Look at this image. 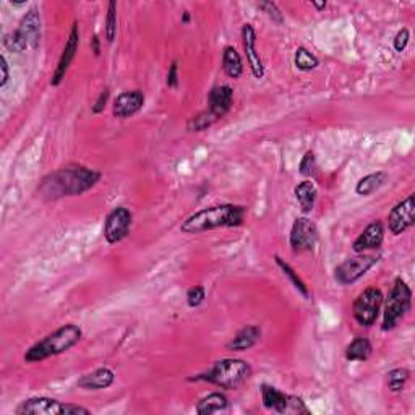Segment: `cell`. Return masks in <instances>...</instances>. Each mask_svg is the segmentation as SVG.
<instances>
[{"label":"cell","instance_id":"obj_1","mask_svg":"<svg viewBox=\"0 0 415 415\" xmlns=\"http://www.w3.org/2000/svg\"><path fill=\"white\" fill-rule=\"evenodd\" d=\"M101 172L81 164H69L42 178L40 193L46 200H60L64 196H80L98 185Z\"/></svg>","mask_w":415,"mask_h":415},{"label":"cell","instance_id":"obj_3","mask_svg":"<svg viewBox=\"0 0 415 415\" xmlns=\"http://www.w3.org/2000/svg\"><path fill=\"white\" fill-rule=\"evenodd\" d=\"M83 337V331L76 325H65L57 328L56 331L42 337L37 342H35L30 349L26 350L25 359L26 364H37V362H44L51 357L60 355L64 352H69L71 347H75Z\"/></svg>","mask_w":415,"mask_h":415},{"label":"cell","instance_id":"obj_11","mask_svg":"<svg viewBox=\"0 0 415 415\" xmlns=\"http://www.w3.org/2000/svg\"><path fill=\"white\" fill-rule=\"evenodd\" d=\"M133 223V214L125 206H117L108 214L104 221V239L110 245H115L127 237Z\"/></svg>","mask_w":415,"mask_h":415},{"label":"cell","instance_id":"obj_31","mask_svg":"<svg viewBox=\"0 0 415 415\" xmlns=\"http://www.w3.org/2000/svg\"><path fill=\"white\" fill-rule=\"evenodd\" d=\"M298 172L303 177H313L316 173V158L313 151H307L303 154L300 164H298Z\"/></svg>","mask_w":415,"mask_h":415},{"label":"cell","instance_id":"obj_24","mask_svg":"<svg viewBox=\"0 0 415 415\" xmlns=\"http://www.w3.org/2000/svg\"><path fill=\"white\" fill-rule=\"evenodd\" d=\"M386 178H388V173L383 171H376L371 172L369 176L362 177L355 185V193L360 196H370L371 193H375L376 190H380L381 187L384 185Z\"/></svg>","mask_w":415,"mask_h":415},{"label":"cell","instance_id":"obj_21","mask_svg":"<svg viewBox=\"0 0 415 415\" xmlns=\"http://www.w3.org/2000/svg\"><path fill=\"white\" fill-rule=\"evenodd\" d=\"M294 195H296V200L303 213L305 214L312 213L313 208H315L316 198H318V190H316L315 183H313L312 180L300 182L296 188H294Z\"/></svg>","mask_w":415,"mask_h":415},{"label":"cell","instance_id":"obj_8","mask_svg":"<svg viewBox=\"0 0 415 415\" xmlns=\"http://www.w3.org/2000/svg\"><path fill=\"white\" fill-rule=\"evenodd\" d=\"M383 305V294L378 287H366L359 294L352 305V315L360 326L370 328L378 318L380 308Z\"/></svg>","mask_w":415,"mask_h":415},{"label":"cell","instance_id":"obj_17","mask_svg":"<svg viewBox=\"0 0 415 415\" xmlns=\"http://www.w3.org/2000/svg\"><path fill=\"white\" fill-rule=\"evenodd\" d=\"M234 104V91L228 85L214 86L213 90L210 91V96H208V112L216 120L223 119L226 114L229 112L230 108Z\"/></svg>","mask_w":415,"mask_h":415},{"label":"cell","instance_id":"obj_27","mask_svg":"<svg viewBox=\"0 0 415 415\" xmlns=\"http://www.w3.org/2000/svg\"><path fill=\"white\" fill-rule=\"evenodd\" d=\"M276 263H278V266L282 269V273L286 274V276H287L289 279H291L292 286L296 287V291H297V292H300L302 296L305 297V298H310V291H308L307 284L302 281V278L298 276V274L296 273V269H294V268L291 266V264L286 263L282 258H279V257H276Z\"/></svg>","mask_w":415,"mask_h":415},{"label":"cell","instance_id":"obj_15","mask_svg":"<svg viewBox=\"0 0 415 415\" xmlns=\"http://www.w3.org/2000/svg\"><path fill=\"white\" fill-rule=\"evenodd\" d=\"M242 42L250 70H252L255 78L262 80L264 76V64L257 49V31L250 23H245L242 26Z\"/></svg>","mask_w":415,"mask_h":415},{"label":"cell","instance_id":"obj_33","mask_svg":"<svg viewBox=\"0 0 415 415\" xmlns=\"http://www.w3.org/2000/svg\"><path fill=\"white\" fill-rule=\"evenodd\" d=\"M205 298H206V291L203 286H195V287L188 289V292H187L188 307H192V308L200 307L201 303L205 302Z\"/></svg>","mask_w":415,"mask_h":415},{"label":"cell","instance_id":"obj_18","mask_svg":"<svg viewBox=\"0 0 415 415\" xmlns=\"http://www.w3.org/2000/svg\"><path fill=\"white\" fill-rule=\"evenodd\" d=\"M383 240H384V226L381 221L376 219L373 223L366 226L364 232L354 240L352 250H354L355 253H365L369 252V250H378L381 248V245H383Z\"/></svg>","mask_w":415,"mask_h":415},{"label":"cell","instance_id":"obj_12","mask_svg":"<svg viewBox=\"0 0 415 415\" xmlns=\"http://www.w3.org/2000/svg\"><path fill=\"white\" fill-rule=\"evenodd\" d=\"M415 224V195H410L405 200L399 201L388 214V229L389 232L396 235L404 234L405 230Z\"/></svg>","mask_w":415,"mask_h":415},{"label":"cell","instance_id":"obj_35","mask_svg":"<svg viewBox=\"0 0 415 415\" xmlns=\"http://www.w3.org/2000/svg\"><path fill=\"white\" fill-rule=\"evenodd\" d=\"M109 101V90L105 88L101 91V94L98 96V99H96V103L93 104V108H91V112L93 114H101L103 110L105 109V104H108Z\"/></svg>","mask_w":415,"mask_h":415},{"label":"cell","instance_id":"obj_34","mask_svg":"<svg viewBox=\"0 0 415 415\" xmlns=\"http://www.w3.org/2000/svg\"><path fill=\"white\" fill-rule=\"evenodd\" d=\"M409 40H410V35H409V30H405V28H403V30L398 31V35L394 36V49L398 52H403L405 47H407L409 44Z\"/></svg>","mask_w":415,"mask_h":415},{"label":"cell","instance_id":"obj_36","mask_svg":"<svg viewBox=\"0 0 415 415\" xmlns=\"http://www.w3.org/2000/svg\"><path fill=\"white\" fill-rule=\"evenodd\" d=\"M0 70H2V80H0V88H6L8 80H10V69H8V62L6 56L0 57Z\"/></svg>","mask_w":415,"mask_h":415},{"label":"cell","instance_id":"obj_20","mask_svg":"<svg viewBox=\"0 0 415 415\" xmlns=\"http://www.w3.org/2000/svg\"><path fill=\"white\" fill-rule=\"evenodd\" d=\"M260 339H262V328L257 325L245 326L232 337V341L228 344V349L234 352L248 350L253 346H257Z\"/></svg>","mask_w":415,"mask_h":415},{"label":"cell","instance_id":"obj_10","mask_svg":"<svg viewBox=\"0 0 415 415\" xmlns=\"http://www.w3.org/2000/svg\"><path fill=\"white\" fill-rule=\"evenodd\" d=\"M318 228L312 219L297 218L294 221L291 234H289V245H291L294 253L312 252L318 244Z\"/></svg>","mask_w":415,"mask_h":415},{"label":"cell","instance_id":"obj_38","mask_svg":"<svg viewBox=\"0 0 415 415\" xmlns=\"http://www.w3.org/2000/svg\"><path fill=\"white\" fill-rule=\"evenodd\" d=\"M76 414H81V415H90L91 412L86 407H81V405H76V404H64V415H76Z\"/></svg>","mask_w":415,"mask_h":415},{"label":"cell","instance_id":"obj_4","mask_svg":"<svg viewBox=\"0 0 415 415\" xmlns=\"http://www.w3.org/2000/svg\"><path fill=\"white\" fill-rule=\"evenodd\" d=\"M252 376V366L242 359H221L205 373L196 375L193 380L208 381L221 389H239Z\"/></svg>","mask_w":415,"mask_h":415},{"label":"cell","instance_id":"obj_13","mask_svg":"<svg viewBox=\"0 0 415 415\" xmlns=\"http://www.w3.org/2000/svg\"><path fill=\"white\" fill-rule=\"evenodd\" d=\"M78 46H80L78 23H74V26H71V31L69 35V40H67L64 51H62L60 54L59 64H57L54 75H52V80H51L52 86H59L62 81H64L67 71H69L71 62H74L76 52H78Z\"/></svg>","mask_w":415,"mask_h":415},{"label":"cell","instance_id":"obj_6","mask_svg":"<svg viewBox=\"0 0 415 415\" xmlns=\"http://www.w3.org/2000/svg\"><path fill=\"white\" fill-rule=\"evenodd\" d=\"M41 42V15L36 8L28 10L22 18L20 25L6 40V46L13 52L35 51L40 47Z\"/></svg>","mask_w":415,"mask_h":415},{"label":"cell","instance_id":"obj_25","mask_svg":"<svg viewBox=\"0 0 415 415\" xmlns=\"http://www.w3.org/2000/svg\"><path fill=\"white\" fill-rule=\"evenodd\" d=\"M371 342L366 337H355L346 347V359L349 362H365L371 355Z\"/></svg>","mask_w":415,"mask_h":415},{"label":"cell","instance_id":"obj_32","mask_svg":"<svg viewBox=\"0 0 415 415\" xmlns=\"http://www.w3.org/2000/svg\"><path fill=\"white\" fill-rule=\"evenodd\" d=\"M257 7L263 13H266V17L271 18V20L274 23H278V25H281V23H284L282 13H281V10H279V7L274 2H260Z\"/></svg>","mask_w":415,"mask_h":415},{"label":"cell","instance_id":"obj_39","mask_svg":"<svg viewBox=\"0 0 415 415\" xmlns=\"http://www.w3.org/2000/svg\"><path fill=\"white\" fill-rule=\"evenodd\" d=\"M91 49H93L94 56L101 54V41L98 36H93V40H91Z\"/></svg>","mask_w":415,"mask_h":415},{"label":"cell","instance_id":"obj_2","mask_svg":"<svg viewBox=\"0 0 415 415\" xmlns=\"http://www.w3.org/2000/svg\"><path fill=\"white\" fill-rule=\"evenodd\" d=\"M247 216V208L240 205H214L210 208H203L183 221L180 230L183 234H201L206 230H213L218 228H239L244 224Z\"/></svg>","mask_w":415,"mask_h":415},{"label":"cell","instance_id":"obj_28","mask_svg":"<svg viewBox=\"0 0 415 415\" xmlns=\"http://www.w3.org/2000/svg\"><path fill=\"white\" fill-rule=\"evenodd\" d=\"M410 373L407 369H394L386 375V386L391 393H400L407 384Z\"/></svg>","mask_w":415,"mask_h":415},{"label":"cell","instance_id":"obj_9","mask_svg":"<svg viewBox=\"0 0 415 415\" xmlns=\"http://www.w3.org/2000/svg\"><path fill=\"white\" fill-rule=\"evenodd\" d=\"M376 263H378V257L375 255L357 253V257L347 258L334 269V279L341 286H349L364 278Z\"/></svg>","mask_w":415,"mask_h":415},{"label":"cell","instance_id":"obj_22","mask_svg":"<svg viewBox=\"0 0 415 415\" xmlns=\"http://www.w3.org/2000/svg\"><path fill=\"white\" fill-rule=\"evenodd\" d=\"M229 407V399L224 393H210L205 398H201L198 400L195 412L200 415H206V414H214V412H223Z\"/></svg>","mask_w":415,"mask_h":415},{"label":"cell","instance_id":"obj_29","mask_svg":"<svg viewBox=\"0 0 415 415\" xmlns=\"http://www.w3.org/2000/svg\"><path fill=\"white\" fill-rule=\"evenodd\" d=\"M216 122H218V120H216L213 115L208 112V110H203V112L193 115V117L188 120L187 128L190 130V132H203V130H208Z\"/></svg>","mask_w":415,"mask_h":415},{"label":"cell","instance_id":"obj_37","mask_svg":"<svg viewBox=\"0 0 415 415\" xmlns=\"http://www.w3.org/2000/svg\"><path fill=\"white\" fill-rule=\"evenodd\" d=\"M178 85V65L177 62H172L171 69L167 71V86L169 88H177Z\"/></svg>","mask_w":415,"mask_h":415},{"label":"cell","instance_id":"obj_16","mask_svg":"<svg viewBox=\"0 0 415 415\" xmlns=\"http://www.w3.org/2000/svg\"><path fill=\"white\" fill-rule=\"evenodd\" d=\"M144 105V94L139 90L124 91L115 98L112 104V114L117 119H128L138 114Z\"/></svg>","mask_w":415,"mask_h":415},{"label":"cell","instance_id":"obj_19","mask_svg":"<svg viewBox=\"0 0 415 415\" xmlns=\"http://www.w3.org/2000/svg\"><path fill=\"white\" fill-rule=\"evenodd\" d=\"M115 381V373L108 366H103V369H98L91 373H86L78 380V388L88 389V391H99V389H108L114 384Z\"/></svg>","mask_w":415,"mask_h":415},{"label":"cell","instance_id":"obj_5","mask_svg":"<svg viewBox=\"0 0 415 415\" xmlns=\"http://www.w3.org/2000/svg\"><path fill=\"white\" fill-rule=\"evenodd\" d=\"M412 305V291L403 278H396L393 287L386 297L383 313V331H391L404 320Z\"/></svg>","mask_w":415,"mask_h":415},{"label":"cell","instance_id":"obj_30","mask_svg":"<svg viewBox=\"0 0 415 415\" xmlns=\"http://www.w3.org/2000/svg\"><path fill=\"white\" fill-rule=\"evenodd\" d=\"M105 41L114 42L117 36V3L109 2L108 6V17H105Z\"/></svg>","mask_w":415,"mask_h":415},{"label":"cell","instance_id":"obj_7","mask_svg":"<svg viewBox=\"0 0 415 415\" xmlns=\"http://www.w3.org/2000/svg\"><path fill=\"white\" fill-rule=\"evenodd\" d=\"M262 400L264 409L274 410V412L278 414L310 415V409L307 407L302 398L282 393V391L274 388V386H269V384L262 386Z\"/></svg>","mask_w":415,"mask_h":415},{"label":"cell","instance_id":"obj_23","mask_svg":"<svg viewBox=\"0 0 415 415\" xmlns=\"http://www.w3.org/2000/svg\"><path fill=\"white\" fill-rule=\"evenodd\" d=\"M223 70L229 78L237 80L244 74V62L237 49L232 46H228L223 52Z\"/></svg>","mask_w":415,"mask_h":415},{"label":"cell","instance_id":"obj_40","mask_svg":"<svg viewBox=\"0 0 415 415\" xmlns=\"http://www.w3.org/2000/svg\"><path fill=\"white\" fill-rule=\"evenodd\" d=\"M312 6L316 8V10H325L326 2H312Z\"/></svg>","mask_w":415,"mask_h":415},{"label":"cell","instance_id":"obj_14","mask_svg":"<svg viewBox=\"0 0 415 415\" xmlns=\"http://www.w3.org/2000/svg\"><path fill=\"white\" fill-rule=\"evenodd\" d=\"M17 415H64V403L60 400L46 398V396H36L30 398L15 409Z\"/></svg>","mask_w":415,"mask_h":415},{"label":"cell","instance_id":"obj_26","mask_svg":"<svg viewBox=\"0 0 415 415\" xmlns=\"http://www.w3.org/2000/svg\"><path fill=\"white\" fill-rule=\"evenodd\" d=\"M294 64L300 71H312L318 69L320 65V60H318L316 56H313L307 47H298L296 51V56H294Z\"/></svg>","mask_w":415,"mask_h":415}]
</instances>
